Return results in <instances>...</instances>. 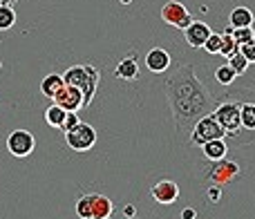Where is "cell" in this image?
<instances>
[{
    "label": "cell",
    "instance_id": "cell-31",
    "mask_svg": "<svg viewBox=\"0 0 255 219\" xmlns=\"http://www.w3.org/2000/svg\"><path fill=\"white\" fill-rule=\"evenodd\" d=\"M13 2H16V0H0V4H9V7H11Z\"/></svg>",
    "mask_w": 255,
    "mask_h": 219
},
{
    "label": "cell",
    "instance_id": "cell-7",
    "mask_svg": "<svg viewBox=\"0 0 255 219\" xmlns=\"http://www.w3.org/2000/svg\"><path fill=\"white\" fill-rule=\"evenodd\" d=\"M215 118L220 125L224 127L226 136H238L242 130V121H240V103H220L215 108Z\"/></svg>",
    "mask_w": 255,
    "mask_h": 219
},
{
    "label": "cell",
    "instance_id": "cell-15",
    "mask_svg": "<svg viewBox=\"0 0 255 219\" xmlns=\"http://www.w3.org/2000/svg\"><path fill=\"white\" fill-rule=\"evenodd\" d=\"M204 152V157L208 161H217V159H224L226 152H229V145H226L224 139H213V141H206L204 145H199Z\"/></svg>",
    "mask_w": 255,
    "mask_h": 219
},
{
    "label": "cell",
    "instance_id": "cell-8",
    "mask_svg": "<svg viewBox=\"0 0 255 219\" xmlns=\"http://www.w3.org/2000/svg\"><path fill=\"white\" fill-rule=\"evenodd\" d=\"M159 16H161V20L166 22V25H172L181 31L195 20V18L190 16V11L186 9V4H181L179 0H168V2L161 7V13H159Z\"/></svg>",
    "mask_w": 255,
    "mask_h": 219
},
{
    "label": "cell",
    "instance_id": "cell-14",
    "mask_svg": "<svg viewBox=\"0 0 255 219\" xmlns=\"http://www.w3.org/2000/svg\"><path fill=\"white\" fill-rule=\"evenodd\" d=\"M115 76L121 81H128V83H130V81H136L139 79V61H136L132 54H128L126 58H121V61L117 63Z\"/></svg>",
    "mask_w": 255,
    "mask_h": 219
},
{
    "label": "cell",
    "instance_id": "cell-19",
    "mask_svg": "<svg viewBox=\"0 0 255 219\" xmlns=\"http://www.w3.org/2000/svg\"><path fill=\"white\" fill-rule=\"evenodd\" d=\"M231 31H233V27L229 25L224 29V34H222V43H220V54H222V56H226V58H229L231 54L238 52V43H235V38H233V34H231Z\"/></svg>",
    "mask_w": 255,
    "mask_h": 219
},
{
    "label": "cell",
    "instance_id": "cell-17",
    "mask_svg": "<svg viewBox=\"0 0 255 219\" xmlns=\"http://www.w3.org/2000/svg\"><path fill=\"white\" fill-rule=\"evenodd\" d=\"M65 85V79H63V74H47L43 81H40V92H43V97L47 99H54L56 97V92Z\"/></svg>",
    "mask_w": 255,
    "mask_h": 219
},
{
    "label": "cell",
    "instance_id": "cell-4",
    "mask_svg": "<svg viewBox=\"0 0 255 219\" xmlns=\"http://www.w3.org/2000/svg\"><path fill=\"white\" fill-rule=\"evenodd\" d=\"M213 139H226V132H224V127L220 125V121L215 118V114L208 112L195 123L188 141L193 145H204L206 141H213Z\"/></svg>",
    "mask_w": 255,
    "mask_h": 219
},
{
    "label": "cell",
    "instance_id": "cell-10",
    "mask_svg": "<svg viewBox=\"0 0 255 219\" xmlns=\"http://www.w3.org/2000/svg\"><path fill=\"white\" fill-rule=\"evenodd\" d=\"M52 101L56 103V106H61L63 110H67V112H79V110L83 108V92H81L79 88H74V85L65 83L56 92V97H54Z\"/></svg>",
    "mask_w": 255,
    "mask_h": 219
},
{
    "label": "cell",
    "instance_id": "cell-21",
    "mask_svg": "<svg viewBox=\"0 0 255 219\" xmlns=\"http://www.w3.org/2000/svg\"><path fill=\"white\" fill-rule=\"evenodd\" d=\"M16 25V11L9 4H0V31H7Z\"/></svg>",
    "mask_w": 255,
    "mask_h": 219
},
{
    "label": "cell",
    "instance_id": "cell-27",
    "mask_svg": "<svg viewBox=\"0 0 255 219\" xmlns=\"http://www.w3.org/2000/svg\"><path fill=\"white\" fill-rule=\"evenodd\" d=\"M81 118H79V114L76 112H67L65 114V118H63V123H61V127H58V130H63V132H67V130H72V127L76 125V123H79Z\"/></svg>",
    "mask_w": 255,
    "mask_h": 219
},
{
    "label": "cell",
    "instance_id": "cell-12",
    "mask_svg": "<svg viewBox=\"0 0 255 219\" xmlns=\"http://www.w3.org/2000/svg\"><path fill=\"white\" fill-rule=\"evenodd\" d=\"M213 34V29L206 25L204 20H193L188 27L184 29V38H186V43L190 45V47H195V49H199V47H204V43L208 40V36Z\"/></svg>",
    "mask_w": 255,
    "mask_h": 219
},
{
    "label": "cell",
    "instance_id": "cell-32",
    "mask_svg": "<svg viewBox=\"0 0 255 219\" xmlns=\"http://www.w3.org/2000/svg\"><path fill=\"white\" fill-rule=\"evenodd\" d=\"M119 2H121V4H130L132 0H119Z\"/></svg>",
    "mask_w": 255,
    "mask_h": 219
},
{
    "label": "cell",
    "instance_id": "cell-22",
    "mask_svg": "<svg viewBox=\"0 0 255 219\" xmlns=\"http://www.w3.org/2000/svg\"><path fill=\"white\" fill-rule=\"evenodd\" d=\"M235 79H238V74H235V70L231 65H222V67H217L215 70V81L220 85H224V88L233 83Z\"/></svg>",
    "mask_w": 255,
    "mask_h": 219
},
{
    "label": "cell",
    "instance_id": "cell-24",
    "mask_svg": "<svg viewBox=\"0 0 255 219\" xmlns=\"http://www.w3.org/2000/svg\"><path fill=\"white\" fill-rule=\"evenodd\" d=\"M231 34H233V38H235V43H238V45L249 43V40H253V38H255L253 27H238V29H233Z\"/></svg>",
    "mask_w": 255,
    "mask_h": 219
},
{
    "label": "cell",
    "instance_id": "cell-33",
    "mask_svg": "<svg viewBox=\"0 0 255 219\" xmlns=\"http://www.w3.org/2000/svg\"><path fill=\"white\" fill-rule=\"evenodd\" d=\"M0 70H2V63H0Z\"/></svg>",
    "mask_w": 255,
    "mask_h": 219
},
{
    "label": "cell",
    "instance_id": "cell-16",
    "mask_svg": "<svg viewBox=\"0 0 255 219\" xmlns=\"http://www.w3.org/2000/svg\"><path fill=\"white\" fill-rule=\"evenodd\" d=\"M253 11L249 7H235L233 11H231V18H229V25L233 27V29H238V27H253Z\"/></svg>",
    "mask_w": 255,
    "mask_h": 219
},
{
    "label": "cell",
    "instance_id": "cell-26",
    "mask_svg": "<svg viewBox=\"0 0 255 219\" xmlns=\"http://www.w3.org/2000/svg\"><path fill=\"white\" fill-rule=\"evenodd\" d=\"M220 43H222V34H211L208 40L204 43V49L208 54H220Z\"/></svg>",
    "mask_w": 255,
    "mask_h": 219
},
{
    "label": "cell",
    "instance_id": "cell-5",
    "mask_svg": "<svg viewBox=\"0 0 255 219\" xmlns=\"http://www.w3.org/2000/svg\"><path fill=\"white\" fill-rule=\"evenodd\" d=\"M65 143H67V148L74 150V152H88V150H92L94 143H97V130H94L90 123L79 121L72 130L65 132Z\"/></svg>",
    "mask_w": 255,
    "mask_h": 219
},
{
    "label": "cell",
    "instance_id": "cell-3",
    "mask_svg": "<svg viewBox=\"0 0 255 219\" xmlns=\"http://www.w3.org/2000/svg\"><path fill=\"white\" fill-rule=\"evenodd\" d=\"M115 215V204L101 193H90L76 202V217L81 219H110Z\"/></svg>",
    "mask_w": 255,
    "mask_h": 219
},
{
    "label": "cell",
    "instance_id": "cell-30",
    "mask_svg": "<svg viewBox=\"0 0 255 219\" xmlns=\"http://www.w3.org/2000/svg\"><path fill=\"white\" fill-rule=\"evenodd\" d=\"M134 213H136V211H134V206H132V204H128V206L124 208V215H126L128 219H134Z\"/></svg>",
    "mask_w": 255,
    "mask_h": 219
},
{
    "label": "cell",
    "instance_id": "cell-18",
    "mask_svg": "<svg viewBox=\"0 0 255 219\" xmlns=\"http://www.w3.org/2000/svg\"><path fill=\"white\" fill-rule=\"evenodd\" d=\"M242 130H255V103H240Z\"/></svg>",
    "mask_w": 255,
    "mask_h": 219
},
{
    "label": "cell",
    "instance_id": "cell-29",
    "mask_svg": "<svg viewBox=\"0 0 255 219\" xmlns=\"http://www.w3.org/2000/svg\"><path fill=\"white\" fill-rule=\"evenodd\" d=\"M181 219H197V211L195 208H184L181 211Z\"/></svg>",
    "mask_w": 255,
    "mask_h": 219
},
{
    "label": "cell",
    "instance_id": "cell-11",
    "mask_svg": "<svg viewBox=\"0 0 255 219\" xmlns=\"http://www.w3.org/2000/svg\"><path fill=\"white\" fill-rule=\"evenodd\" d=\"M150 195H152V199L157 204L170 206V204H175L177 199H179V186H177V181H172V179H161L150 188Z\"/></svg>",
    "mask_w": 255,
    "mask_h": 219
},
{
    "label": "cell",
    "instance_id": "cell-25",
    "mask_svg": "<svg viewBox=\"0 0 255 219\" xmlns=\"http://www.w3.org/2000/svg\"><path fill=\"white\" fill-rule=\"evenodd\" d=\"M238 52L242 54V56L247 58L249 63H255V38H253V40H249V43L238 45Z\"/></svg>",
    "mask_w": 255,
    "mask_h": 219
},
{
    "label": "cell",
    "instance_id": "cell-2",
    "mask_svg": "<svg viewBox=\"0 0 255 219\" xmlns=\"http://www.w3.org/2000/svg\"><path fill=\"white\" fill-rule=\"evenodd\" d=\"M63 79H65V83L74 85L83 92V108H90V103H92L94 94L99 90V83H101V72L94 65H74L70 70H65Z\"/></svg>",
    "mask_w": 255,
    "mask_h": 219
},
{
    "label": "cell",
    "instance_id": "cell-23",
    "mask_svg": "<svg viewBox=\"0 0 255 219\" xmlns=\"http://www.w3.org/2000/svg\"><path fill=\"white\" fill-rule=\"evenodd\" d=\"M226 65H231V67H233V70H235V74L240 76V74H244V72L249 70V65H251V63H249L247 58H244L240 52H235V54H231V56L226 58Z\"/></svg>",
    "mask_w": 255,
    "mask_h": 219
},
{
    "label": "cell",
    "instance_id": "cell-13",
    "mask_svg": "<svg viewBox=\"0 0 255 219\" xmlns=\"http://www.w3.org/2000/svg\"><path fill=\"white\" fill-rule=\"evenodd\" d=\"M170 63H172L170 54L163 47H152L145 54V67H148L152 74H163V72L170 67Z\"/></svg>",
    "mask_w": 255,
    "mask_h": 219
},
{
    "label": "cell",
    "instance_id": "cell-20",
    "mask_svg": "<svg viewBox=\"0 0 255 219\" xmlns=\"http://www.w3.org/2000/svg\"><path fill=\"white\" fill-rule=\"evenodd\" d=\"M67 110H63L61 106H56V103H52L47 110H45V121H47V125L52 127H61L63 118H65Z\"/></svg>",
    "mask_w": 255,
    "mask_h": 219
},
{
    "label": "cell",
    "instance_id": "cell-28",
    "mask_svg": "<svg viewBox=\"0 0 255 219\" xmlns=\"http://www.w3.org/2000/svg\"><path fill=\"white\" fill-rule=\"evenodd\" d=\"M206 199L213 204H220L222 202V188L220 186H211V188L206 190Z\"/></svg>",
    "mask_w": 255,
    "mask_h": 219
},
{
    "label": "cell",
    "instance_id": "cell-9",
    "mask_svg": "<svg viewBox=\"0 0 255 219\" xmlns=\"http://www.w3.org/2000/svg\"><path fill=\"white\" fill-rule=\"evenodd\" d=\"M36 148V139L31 132L27 130H13L11 134L7 136V150L11 152V157L16 159H25L34 152Z\"/></svg>",
    "mask_w": 255,
    "mask_h": 219
},
{
    "label": "cell",
    "instance_id": "cell-6",
    "mask_svg": "<svg viewBox=\"0 0 255 219\" xmlns=\"http://www.w3.org/2000/svg\"><path fill=\"white\" fill-rule=\"evenodd\" d=\"M213 166L208 168L206 177L213 181L215 186H226V184H233L240 175H242V168H240L238 161L233 159H217V161H211Z\"/></svg>",
    "mask_w": 255,
    "mask_h": 219
},
{
    "label": "cell",
    "instance_id": "cell-1",
    "mask_svg": "<svg viewBox=\"0 0 255 219\" xmlns=\"http://www.w3.org/2000/svg\"><path fill=\"white\" fill-rule=\"evenodd\" d=\"M168 103L172 110V118H175V130L179 141H188L190 132H193L195 123L208 114V108L213 103V97L204 83L197 79L193 65L181 63L179 70L163 83Z\"/></svg>",
    "mask_w": 255,
    "mask_h": 219
}]
</instances>
